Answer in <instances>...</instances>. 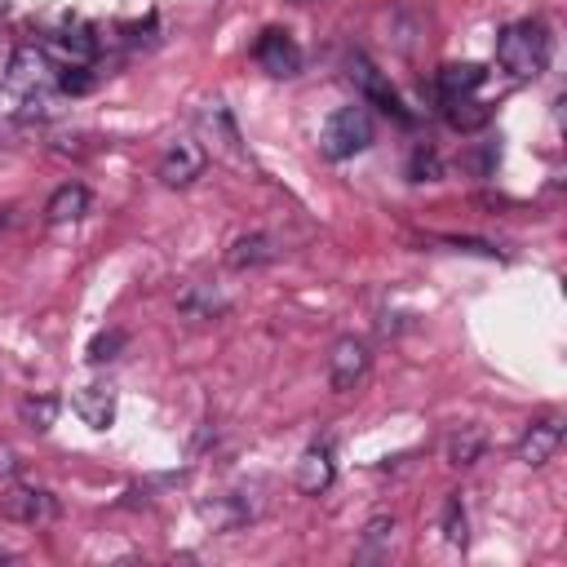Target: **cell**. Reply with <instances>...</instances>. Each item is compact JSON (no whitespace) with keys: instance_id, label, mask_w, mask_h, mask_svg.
<instances>
[{"instance_id":"obj_23","label":"cell","mask_w":567,"mask_h":567,"mask_svg":"<svg viewBox=\"0 0 567 567\" xmlns=\"http://www.w3.org/2000/svg\"><path fill=\"white\" fill-rule=\"evenodd\" d=\"M124 346H128V332H124V328H102V332L89 341V363H111V359H120Z\"/></svg>"},{"instance_id":"obj_17","label":"cell","mask_w":567,"mask_h":567,"mask_svg":"<svg viewBox=\"0 0 567 567\" xmlns=\"http://www.w3.org/2000/svg\"><path fill=\"white\" fill-rule=\"evenodd\" d=\"M177 310L186 319H221L230 310V301L217 288H208V284H190V288L177 292Z\"/></svg>"},{"instance_id":"obj_10","label":"cell","mask_w":567,"mask_h":567,"mask_svg":"<svg viewBox=\"0 0 567 567\" xmlns=\"http://www.w3.org/2000/svg\"><path fill=\"white\" fill-rule=\"evenodd\" d=\"M332 478H337L332 447H328V443H310V447L301 452V461H297V492L319 496V492H328V487H332Z\"/></svg>"},{"instance_id":"obj_11","label":"cell","mask_w":567,"mask_h":567,"mask_svg":"<svg viewBox=\"0 0 567 567\" xmlns=\"http://www.w3.org/2000/svg\"><path fill=\"white\" fill-rule=\"evenodd\" d=\"M558 443H563V425H558L554 416H540V421H532V425L523 430V439H518L514 452H518L523 465L536 470V465H545V461L558 452Z\"/></svg>"},{"instance_id":"obj_12","label":"cell","mask_w":567,"mask_h":567,"mask_svg":"<svg viewBox=\"0 0 567 567\" xmlns=\"http://www.w3.org/2000/svg\"><path fill=\"white\" fill-rule=\"evenodd\" d=\"M279 257V244L266 235V230H248V235H239L230 248H226V266L230 270H261V266H270Z\"/></svg>"},{"instance_id":"obj_20","label":"cell","mask_w":567,"mask_h":567,"mask_svg":"<svg viewBox=\"0 0 567 567\" xmlns=\"http://www.w3.org/2000/svg\"><path fill=\"white\" fill-rule=\"evenodd\" d=\"M483 447H487V434H483L478 425H461V430L447 439V461H452V465H474V461L483 456Z\"/></svg>"},{"instance_id":"obj_2","label":"cell","mask_w":567,"mask_h":567,"mask_svg":"<svg viewBox=\"0 0 567 567\" xmlns=\"http://www.w3.org/2000/svg\"><path fill=\"white\" fill-rule=\"evenodd\" d=\"M496 62L518 80H536L549 66V31H545V22L523 18V22L501 27L496 31Z\"/></svg>"},{"instance_id":"obj_15","label":"cell","mask_w":567,"mask_h":567,"mask_svg":"<svg viewBox=\"0 0 567 567\" xmlns=\"http://www.w3.org/2000/svg\"><path fill=\"white\" fill-rule=\"evenodd\" d=\"M483 80H487V66H478V62H447L434 75V89H439V97H465Z\"/></svg>"},{"instance_id":"obj_25","label":"cell","mask_w":567,"mask_h":567,"mask_svg":"<svg viewBox=\"0 0 567 567\" xmlns=\"http://www.w3.org/2000/svg\"><path fill=\"white\" fill-rule=\"evenodd\" d=\"M93 89V75H89V66H62L58 71V93H89Z\"/></svg>"},{"instance_id":"obj_8","label":"cell","mask_w":567,"mask_h":567,"mask_svg":"<svg viewBox=\"0 0 567 567\" xmlns=\"http://www.w3.org/2000/svg\"><path fill=\"white\" fill-rule=\"evenodd\" d=\"M204 164H208L204 146L190 142V137H177V142L164 146V155H159V164H155V177H159L164 186L182 190V186H190V182L204 173Z\"/></svg>"},{"instance_id":"obj_29","label":"cell","mask_w":567,"mask_h":567,"mask_svg":"<svg viewBox=\"0 0 567 567\" xmlns=\"http://www.w3.org/2000/svg\"><path fill=\"white\" fill-rule=\"evenodd\" d=\"M0 4H4V0H0Z\"/></svg>"},{"instance_id":"obj_27","label":"cell","mask_w":567,"mask_h":567,"mask_svg":"<svg viewBox=\"0 0 567 567\" xmlns=\"http://www.w3.org/2000/svg\"><path fill=\"white\" fill-rule=\"evenodd\" d=\"M0 563H13V549L9 545H0Z\"/></svg>"},{"instance_id":"obj_4","label":"cell","mask_w":567,"mask_h":567,"mask_svg":"<svg viewBox=\"0 0 567 567\" xmlns=\"http://www.w3.org/2000/svg\"><path fill=\"white\" fill-rule=\"evenodd\" d=\"M0 514L13 518V523L35 527V523H53V518L62 514V505H58V496H53L49 487H35V483H9L4 496H0Z\"/></svg>"},{"instance_id":"obj_18","label":"cell","mask_w":567,"mask_h":567,"mask_svg":"<svg viewBox=\"0 0 567 567\" xmlns=\"http://www.w3.org/2000/svg\"><path fill=\"white\" fill-rule=\"evenodd\" d=\"M199 518H204L213 532H235V527H244V523L252 518V505L239 501V496H213V501L199 505Z\"/></svg>"},{"instance_id":"obj_3","label":"cell","mask_w":567,"mask_h":567,"mask_svg":"<svg viewBox=\"0 0 567 567\" xmlns=\"http://www.w3.org/2000/svg\"><path fill=\"white\" fill-rule=\"evenodd\" d=\"M372 137H377V128H372L368 106H354V102H350V106H337V111L323 120V128H319V155L332 159V164H341V159L368 151Z\"/></svg>"},{"instance_id":"obj_14","label":"cell","mask_w":567,"mask_h":567,"mask_svg":"<svg viewBox=\"0 0 567 567\" xmlns=\"http://www.w3.org/2000/svg\"><path fill=\"white\" fill-rule=\"evenodd\" d=\"M89 213V186H80V182H62L53 195H49V204H44V221L49 226H71V221H80Z\"/></svg>"},{"instance_id":"obj_21","label":"cell","mask_w":567,"mask_h":567,"mask_svg":"<svg viewBox=\"0 0 567 567\" xmlns=\"http://www.w3.org/2000/svg\"><path fill=\"white\" fill-rule=\"evenodd\" d=\"M18 416H22V425H31V430H49V425L58 421V394H27V399L18 403Z\"/></svg>"},{"instance_id":"obj_1","label":"cell","mask_w":567,"mask_h":567,"mask_svg":"<svg viewBox=\"0 0 567 567\" xmlns=\"http://www.w3.org/2000/svg\"><path fill=\"white\" fill-rule=\"evenodd\" d=\"M53 93H58V75L49 66V53L35 44H18L9 53V66L0 71V115L35 120L49 111Z\"/></svg>"},{"instance_id":"obj_13","label":"cell","mask_w":567,"mask_h":567,"mask_svg":"<svg viewBox=\"0 0 567 567\" xmlns=\"http://www.w3.org/2000/svg\"><path fill=\"white\" fill-rule=\"evenodd\" d=\"M71 412L89 425V430H106L115 421V390L111 385H80L71 394Z\"/></svg>"},{"instance_id":"obj_16","label":"cell","mask_w":567,"mask_h":567,"mask_svg":"<svg viewBox=\"0 0 567 567\" xmlns=\"http://www.w3.org/2000/svg\"><path fill=\"white\" fill-rule=\"evenodd\" d=\"M439 102H443V120H447L456 133H478V128L492 120V106L478 102L474 93H465V97H439Z\"/></svg>"},{"instance_id":"obj_9","label":"cell","mask_w":567,"mask_h":567,"mask_svg":"<svg viewBox=\"0 0 567 567\" xmlns=\"http://www.w3.org/2000/svg\"><path fill=\"white\" fill-rule=\"evenodd\" d=\"M49 49L66 62V66H93L97 58V35L89 22H62L53 35H49Z\"/></svg>"},{"instance_id":"obj_5","label":"cell","mask_w":567,"mask_h":567,"mask_svg":"<svg viewBox=\"0 0 567 567\" xmlns=\"http://www.w3.org/2000/svg\"><path fill=\"white\" fill-rule=\"evenodd\" d=\"M350 75H354L359 93H363V97H368L377 111H385L394 124H416V115L403 106L399 89H394V84H390V80H385V75H381V71H377V66H372L363 53H354V58H350Z\"/></svg>"},{"instance_id":"obj_19","label":"cell","mask_w":567,"mask_h":567,"mask_svg":"<svg viewBox=\"0 0 567 567\" xmlns=\"http://www.w3.org/2000/svg\"><path fill=\"white\" fill-rule=\"evenodd\" d=\"M439 523H443V540H447V545H456V549H465V545H470V514H465L461 492H447Z\"/></svg>"},{"instance_id":"obj_24","label":"cell","mask_w":567,"mask_h":567,"mask_svg":"<svg viewBox=\"0 0 567 567\" xmlns=\"http://www.w3.org/2000/svg\"><path fill=\"white\" fill-rule=\"evenodd\" d=\"M390 532H394V518L390 514H377V518H368V527H363V558H372V554H381V545L390 540Z\"/></svg>"},{"instance_id":"obj_26","label":"cell","mask_w":567,"mask_h":567,"mask_svg":"<svg viewBox=\"0 0 567 567\" xmlns=\"http://www.w3.org/2000/svg\"><path fill=\"white\" fill-rule=\"evenodd\" d=\"M18 465H22V461H18V452H13L9 443H0V483H9V478L18 474Z\"/></svg>"},{"instance_id":"obj_22","label":"cell","mask_w":567,"mask_h":567,"mask_svg":"<svg viewBox=\"0 0 567 567\" xmlns=\"http://www.w3.org/2000/svg\"><path fill=\"white\" fill-rule=\"evenodd\" d=\"M439 173H443L439 151H434V146H425V142H416V146H412V155H408V182H434Z\"/></svg>"},{"instance_id":"obj_28","label":"cell","mask_w":567,"mask_h":567,"mask_svg":"<svg viewBox=\"0 0 567 567\" xmlns=\"http://www.w3.org/2000/svg\"><path fill=\"white\" fill-rule=\"evenodd\" d=\"M4 221H9V217H4V213H0V226H4Z\"/></svg>"},{"instance_id":"obj_6","label":"cell","mask_w":567,"mask_h":567,"mask_svg":"<svg viewBox=\"0 0 567 567\" xmlns=\"http://www.w3.org/2000/svg\"><path fill=\"white\" fill-rule=\"evenodd\" d=\"M368 368H372L368 341H359V337H337L332 341V350H328V385L337 394H350L368 377Z\"/></svg>"},{"instance_id":"obj_7","label":"cell","mask_w":567,"mask_h":567,"mask_svg":"<svg viewBox=\"0 0 567 567\" xmlns=\"http://www.w3.org/2000/svg\"><path fill=\"white\" fill-rule=\"evenodd\" d=\"M252 58H257V66H261L266 75H275V80H292V75L301 71V44H297L284 27H266V31L257 35V44H252Z\"/></svg>"}]
</instances>
